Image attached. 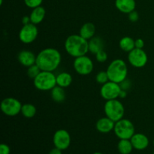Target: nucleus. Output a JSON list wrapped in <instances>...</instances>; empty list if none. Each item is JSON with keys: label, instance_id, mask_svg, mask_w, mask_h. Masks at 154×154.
I'll list each match as a JSON object with an SVG mask.
<instances>
[{"label": "nucleus", "instance_id": "nucleus-19", "mask_svg": "<svg viewBox=\"0 0 154 154\" xmlns=\"http://www.w3.org/2000/svg\"><path fill=\"white\" fill-rule=\"evenodd\" d=\"M95 34H96V26L93 23H86L80 29V35L88 41L94 37Z\"/></svg>", "mask_w": 154, "mask_h": 154}, {"label": "nucleus", "instance_id": "nucleus-23", "mask_svg": "<svg viewBox=\"0 0 154 154\" xmlns=\"http://www.w3.org/2000/svg\"><path fill=\"white\" fill-rule=\"evenodd\" d=\"M133 149L130 139H120L117 144V150L120 154H130Z\"/></svg>", "mask_w": 154, "mask_h": 154}, {"label": "nucleus", "instance_id": "nucleus-6", "mask_svg": "<svg viewBox=\"0 0 154 154\" xmlns=\"http://www.w3.org/2000/svg\"><path fill=\"white\" fill-rule=\"evenodd\" d=\"M114 133L119 139H130L135 134V126L128 119H121L115 123Z\"/></svg>", "mask_w": 154, "mask_h": 154}, {"label": "nucleus", "instance_id": "nucleus-26", "mask_svg": "<svg viewBox=\"0 0 154 154\" xmlns=\"http://www.w3.org/2000/svg\"><path fill=\"white\" fill-rule=\"evenodd\" d=\"M96 81L98 84H104L109 81V78H108V73L106 71H101L99 73L96 75Z\"/></svg>", "mask_w": 154, "mask_h": 154}, {"label": "nucleus", "instance_id": "nucleus-2", "mask_svg": "<svg viewBox=\"0 0 154 154\" xmlns=\"http://www.w3.org/2000/svg\"><path fill=\"white\" fill-rule=\"evenodd\" d=\"M65 50L69 55L74 58L87 55L89 52L88 40L80 35H71L65 42Z\"/></svg>", "mask_w": 154, "mask_h": 154}, {"label": "nucleus", "instance_id": "nucleus-7", "mask_svg": "<svg viewBox=\"0 0 154 154\" xmlns=\"http://www.w3.org/2000/svg\"><path fill=\"white\" fill-rule=\"evenodd\" d=\"M22 104L18 99L8 97L1 102V110L3 114L8 117H14L21 112Z\"/></svg>", "mask_w": 154, "mask_h": 154}, {"label": "nucleus", "instance_id": "nucleus-38", "mask_svg": "<svg viewBox=\"0 0 154 154\" xmlns=\"http://www.w3.org/2000/svg\"><path fill=\"white\" fill-rule=\"evenodd\" d=\"M153 146H154V140H153Z\"/></svg>", "mask_w": 154, "mask_h": 154}, {"label": "nucleus", "instance_id": "nucleus-14", "mask_svg": "<svg viewBox=\"0 0 154 154\" xmlns=\"http://www.w3.org/2000/svg\"><path fill=\"white\" fill-rule=\"evenodd\" d=\"M134 149L138 150H145L149 145V139L144 134L135 133L130 138Z\"/></svg>", "mask_w": 154, "mask_h": 154}, {"label": "nucleus", "instance_id": "nucleus-39", "mask_svg": "<svg viewBox=\"0 0 154 154\" xmlns=\"http://www.w3.org/2000/svg\"><path fill=\"white\" fill-rule=\"evenodd\" d=\"M153 154H154V152H153Z\"/></svg>", "mask_w": 154, "mask_h": 154}, {"label": "nucleus", "instance_id": "nucleus-31", "mask_svg": "<svg viewBox=\"0 0 154 154\" xmlns=\"http://www.w3.org/2000/svg\"><path fill=\"white\" fill-rule=\"evenodd\" d=\"M11 149L6 144H1L0 145V154H10Z\"/></svg>", "mask_w": 154, "mask_h": 154}, {"label": "nucleus", "instance_id": "nucleus-35", "mask_svg": "<svg viewBox=\"0 0 154 154\" xmlns=\"http://www.w3.org/2000/svg\"><path fill=\"white\" fill-rule=\"evenodd\" d=\"M126 96H127V91L121 90V91H120V95H119V98H120V99H125Z\"/></svg>", "mask_w": 154, "mask_h": 154}, {"label": "nucleus", "instance_id": "nucleus-37", "mask_svg": "<svg viewBox=\"0 0 154 154\" xmlns=\"http://www.w3.org/2000/svg\"><path fill=\"white\" fill-rule=\"evenodd\" d=\"M2 3H3V0H0V5H2Z\"/></svg>", "mask_w": 154, "mask_h": 154}, {"label": "nucleus", "instance_id": "nucleus-24", "mask_svg": "<svg viewBox=\"0 0 154 154\" xmlns=\"http://www.w3.org/2000/svg\"><path fill=\"white\" fill-rule=\"evenodd\" d=\"M36 112H37V110H36L35 106L32 104L26 103L22 105L20 114L26 118H32L35 116Z\"/></svg>", "mask_w": 154, "mask_h": 154}, {"label": "nucleus", "instance_id": "nucleus-27", "mask_svg": "<svg viewBox=\"0 0 154 154\" xmlns=\"http://www.w3.org/2000/svg\"><path fill=\"white\" fill-rule=\"evenodd\" d=\"M42 2H43V0H24V3L26 5L32 9L41 6Z\"/></svg>", "mask_w": 154, "mask_h": 154}, {"label": "nucleus", "instance_id": "nucleus-5", "mask_svg": "<svg viewBox=\"0 0 154 154\" xmlns=\"http://www.w3.org/2000/svg\"><path fill=\"white\" fill-rule=\"evenodd\" d=\"M104 111L106 117L112 120L113 121L117 122L123 118L125 114V108L123 103L118 99L108 100L104 105Z\"/></svg>", "mask_w": 154, "mask_h": 154}, {"label": "nucleus", "instance_id": "nucleus-32", "mask_svg": "<svg viewBox=\"0 0 154 154\" xmlns=\"http://www.w3.org/2000/svg\"><path fill=\"white\" fill-rule=\"evenodd\" d=\"M135 48H139V49H143L144 47V42L142 38H138L135 40Z\"/></svg>", "mask_w": 154, "mask_h": 154}, {"label": "nucleus", "instance_id": "nucleus-3", "mask_svg": "<svg viewBox=\"0 0 154 154\" xmlns=\"http://www.w3.org/2000/svg\"><path fill=\"white\" fill-rule=\"evenodd\" d=\"M109 81L120 84L127 78L128 67L126 62L121 59L113 60L106 70Z\"/></svg>", "mask_w": 154, "mask_h": 154}, {"label": "nucleus", "instance_id": "nucleus-4", "mask_svg": "<svg viewBox=\"0 0 154 154\" xmlns=\"http://www.w3.org/2000/svg\"><path fill=\"white\" fill-rule=\"evenodd\" d=\"M33 84L40 91H49L57 86V76L53 72L42 71L33 80Z\"/></svg>", "mask_w": 154, "mask_h": 154}, {"label": "nucleus", "instance_id": "nucleus-10", "mask_svg": "<svg viewBox=\"0 0 154 154\" xmlns=\"http://www.w3.org/2000/svg\"><path fill=\"white\" fill-rule=\"evenodd\" d=\"M38 30L35 24L32 23L23 26L19 32V39L22 43L29 45L32 43L37 38Z\"/></svg>", "mask_w": 154, "mask_h": 154}, {"label": "nucleus", "instance_id": "nucleus-21", "mask_svg": "<svg viewBox=\"0 0 154 154\" xmlns=\"http://www.w3.org/2000/svg\"><path fill=\"white\" fill-rule=\"evenodd\" d=\"M72 83V76L68 72H63L57 75V85L66 88Z\"/></svg>", "mask_w": 154, "mask_h": 154}, {"label": "nucleus", "instance_id": "nucleus-34", "mask_svg": "<svg viewBox=\"0 0 154 154\" xmlns=\"http://www.w3.org/2000/svg\"><path fill=\"white\" fill-rule=\"evenodd\" d=\"M48 154H62V150L57 148V147H55V148L52 149V150L48 153Z\"/></svg>", "mask_w": 154, "mask_h": 154}, {"label": "nucleus", "instance_id": "nucleus-36", "mask_svg": "<svg viewBox=\"0 0 154 154\" xmlns=\"http://www.w3.org/2000/svg\"><path fill=\"white\" fill-rule=\"evenodd\" d=\"M93 154H103V153H100V152H95V153H93Z\"/></svg>", "mask_w": 154, "mask_h": 154}, {"label": "nucleus", "instance_id": "nucleus-12", "mask_svg": "<svg viewBox=\"0 0 154 154\" xmlns=\"http://www.w3.org/2000/svg\"><path fill=\"white\" fill-rule=\"evenodd\" d=\"M53 142L57 148L61 150H66L71 144L70 134L66 129H59L54 133Z\"/></svg>", "mask_w": 154, "mask_h": 154}, {"label": "nucleus", "instance_id": "nucleus-18", "mask_svg": "<svg viewBox=\"0 0 154 154\" xmlns=\"http://www.w3.org/2000/svg\"><path fill=\"white\" fill-rule=\"evenodd\" d=\"M89 52L96 55L98 52L104 50V41L99 36H94L88 41Z\"/></svg>", "mask_w": 154, "mask_h": 154}, {"label": "nucleus", "instance_id": "nucleus-13", "mask_svg": "<svg viewBox=\"0 0 154 154\" xmlns=\"http://www.w3.org/2000/svg\"><path fill=\"white\" fill-rule=\"evenodd\" d=\"M36 57L35 54L32 51L28 50H23L21 51L17 55L18 62L24 67H30L32 65L36 63Z\"/></svg>", "mask_w": 154, "mask_h": 154}, {"label": "nucleus", "instance_id": "nucleus-22", "mask_svg": "<svg viewBox=\"0 0 154 154\" xmlns=\"http://www.w3.org/2000/svg\"><path fill=\"white\" fill-rule=\"evenodd\" d=\"M119 46L122 51L126 53H129L134 48H135V40L129 36H125L120 39V42H119Z\"/></svg>", "mask_w": 154, "mask_h": 154}, {"label": "nucleus", "instance_id": "nucleus-28", "mask_svg": "<svg viewBox=\"0 0 154 154\" xmlns=\"http://www.w3.org/2000/svg\"><path fill=\"white\" fill-rule=\"evenodd\" d=\"M96 59L99 63H105L108 60V54L102 50L96 54Z\"/></svg>", "mask_w": 154, "mask_h": 154}, {"label": "nucleus", "instance_id": "nucleus-16", "mask_svg": "<svg viewBox=\"0 0 154 154\" xmlns=\"http://www.w3.org/2000/svg\"><path fill=\"white\" fill-rule=\"evenodd\" d=\"M115 6L122 13L129 14L135 11L136 2L135 0H115Z\"/></svg>", "mask_w": 154, "mask_h": 154}, {"label": "nucleus", "instance_id": "nucleus-1", "mask_svg": "<svg viewBox=\"0 0 154 154\" xmlns=\"http://www.w3.org/2000/svg\"><path fill=\"white\" fill-rule=\"evenodd\" d=\"M62 56L60 51L55 48H48L38 54L35 64L42 71L54 72L60 66Z\"/></svg>", "mask_w": 154, "mask_h": 154}, {"label": "nucleus", "instance_id": "nucleus-15", "mask_svg": "<svg viewBox=\"0 0 154 154\" xmlns=\"http://www.w3.org/2000/svg\"><path fill=\"white\" fill-rule=\"evenodd\" d=\"M115 122L105 116V117L99 119L96 123V128L97 131L101 133H108L114 130Z\"/></svg>", "mask_w": 154, "mask_h": 154}, {"label": "nucleus", "instance_id": "nucleus-11", "mask_svg": "<svg viewBox=\"0 0 154 154\" xmlns=\"http://www.w3.org/2000/svg\"><path fill=\"white\" fill-rule=\"evenodd\" d=\"M121 88L120 84L113 81H108L102 84L100 89V95L105 100H112L119 98Z\"/></svg>", "mask_w": 154, "mask_h": 154}, {"label": "nucleus", "instance_id": "nucleus-29", "mask_svg": "<svg viewBox=\"0 0 154 154\" xmlns=\"http://www.w3.org/2000/svg\"><path fill=\"white\" fill-rule=\"evenodd\" d=\"M119 84H120L121 90H126V91H128V90L131 88V87H132V82H131L130 80L128 79V78L125 79L124 81H123Z\"/></svg>", "mask_w": 154, "mask_h": 154}, {"label": "nucleus", "instance_id": "nucleus-17", "mask_svg": "<svg viewBox=\"0 0 154 154\" xmlns=\"http://www.w3.org/2000/svg\"><path fill=\"white\" fill-rule=\"evenodd\" d=\"M45 15H46V11H45V8L42 7V5L35 8L32 9L29 15L31 23L35 24V25L41 23L45 19Z\"/></svg>", "mask_w": 154, "mask_h": 154}, {"label": "nucleus", "instance_id": "nucleus-20", "mask_svg": "<svg viewBox=\"0 0 154 154\" xmlns=\"http://www.w3.org/2000/svg\"><path fill=\"white\" fill-rule=\"evenodd\" d=\"M51 96L54 102L57 103H62L64 102L66 97L65 88L57 85L51 90Z\"/></svg>", "mask_w": 154, "mask_h": 154}, {"label": "nucleus", "instance_id": "nucleus-9", "mask_svg": "<svg viewBox=\"0 0 154 154\" xmlns=\"http://www.w3.org/2000/svg\"><path fill=\"white\" fill-rule=\"evenodd\" d=\"M128 61L133 67L141 69L147 65L148 57L144 50L135 48L128 53Z\"/></svg>", "mask_w": 154, "mask_h": 154}, {"label": "nucleus", "instance_id": "nucleus-25", "mask_svg": "<svg viewBox=\"0 0 154 154\" xmlns=\"http://www.w3.org/2000/svg\"><path fill=\"white\" fill-rule=\"evenodd\" d=\"M41 72H42V70H41L40 68L37 65L35 64L28 68V69H27V75L29 78L34 80L39 75Z\"/></svg>", "mask_w": 154, "mask_h": 154}, {"label": "nucleus", "instance_id": "nucleus-33", "mask_svg": "<svg viewBox=\"0 0 154 154\" xmlns=\"http://www.w3.org/2000/svg\"><path fill=\"white\" fill-rule=\"evenodd\" d=\"M31 23V20H30L29 16H24L22 18V23L23 25H26V24H29Z\"/></svg>", "mask_w": 154, "mask_h": 154}, {"label": "nucleus", "instance_id": "nucleus-8", "mask_svg": "<svg viewBox=\"0 0 154 154\" xmlns=\"http://www.w3.org/2000/svg\"><path fill=\"white\" fill-rule=\"evenodd\" d=\"M74 69L81 75H88L93 71L94 65L91 59L87 55L75 58L73 63Z\"/></svg>", "mask_w": 154, "mask_h": 154}, {"label": "nucleus", "instance_id": "nucleus-30", "mask_svg": "<svg viewBox=\"0 0 154 154\" xmlns=\"http://www.w3.org/2000/svg\"><path fill=\"white\" fill-rule=\"evenodd\" d=\"M128 14H129V16H128L129 20L132 23L137 22L138 20V19H139V14H138V13L136 11H133L130 12Z\"/></svg>", "mask_w": 154, "mask_h": 154}]
</instances>
